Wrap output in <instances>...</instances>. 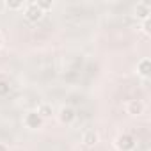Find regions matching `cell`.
<instances>
[{
	"label": "cell",
	"mask_w": 151,
	"mask_h": 151,
	"mask_svg": "<svg viewBox=\"0 0 151 151\" xmlns=\"http://www.w3.org/2000/svg\"><path fill=\"white\" fill-rule=\"evenodd\" d=\"M135 146H137V142H135V137L132 133H121L116 139V147L119 151H133Z\"/></svg>",
	"instance_id": "1"
},
{
	"label": "cell",
	"mask_w": 151,
	"mask_h": 151,
	"mask_svg": "<svg viewBox=\"0 0 151 151\" xmlns=\"http://www.w3.org/2000/svg\"><path fill=\"white\" fill-rule=\"evenodd\" d=\"M43 123H45V119L37 114V110H29V112H25V116H23V124H25L29 130H37V128L43 126Z\"/></svg>",
	"instance_id": "2"
},
{
	"label": "cell",
	"mask_w": 151,
	"mask_h": 151,
	"mask_svg": "<svg viewBox=\"0 0 151 151\" xmlns=\"http://www.w3.org/2000/svg\"><path fill=\"white\" fill-rule=\"evenodd\" d=\"M23 14H25V20H27V22L36 23V22H39V20L43 18V14H45V13L37 7V4H36V2H29V4H25Z\"/></svg>",
	"instance_id": "3"
},
{
	"label": "cell",
	"mask_w": 151,
	"mask_h": 151,
	"mask_svg": "<svg viewBox=\"0 0 151 151\" xmlns=\"http://www.w3.org/2000/svg\"><path fill=\"white\" fill-rule=\"evenodd\" d=\"M57 116H59V121H60L62 124H73L75 119H77V112H75V109L69 107V105L60 107V110H59Z\"/></svg>",
	"instance_id": "4"
},
{
	"label": "cell",
	"mask_w": 151,
	"mask_h": 151,
	"mask_svg": "<svg viewBox=\"0 0 151 151\" xmlns=\"http://www.w3.org/2000/svg\"><path fill=\"white\" fill-rule=\"evenodd\" d=\"M133 14L137 16V20L144 22V20H149L151 18V6L147 2H139L135 7H133Z\"/></svg>",
	"instance_id": "5"
},
{
	"label": "cell",
	"mask_w": 151,
	"mask_h": 151,
	"mask_svg": "<svg viewBox=\"0 0 151 151\" xmlns=\"http://www.w3.org/2000/svg\"><path fill=\"white\" fill-rule=\"evenodd\" d=\"M144 109H146V105H144V101L142 100H130L128 103H126V114H130V116H142L144 114Z\"/></svg>",
	"instance_id": "6"
},
{
	"label": "cell",
	"mask_w": 151,
	"mask_h": 151,
	"mask_svg": "<svg viewBox=\"0 0 151 151\" xmlns=\"http://www.w3.org/2000/svg\"><path fill=\"white\" fill-rule=\"evenodd\" d=\"M100 142V133L96 132V130H86L84 133H82V144L84 146H87V147H93V146H96Z\"/></svg>",
	"instance_id": "7"
},
{
	"label": "cell",
	"mask_w": 151,
	"mask_h": 151,
	"mask_svg": "<svg viewBox=\"0 0 151 151\" xmlns=\"http://www.w3.org/2000/svg\"><path fill=\"white\" fill-rule=\"evenodd\" d=\"M137 75L147 78L151 75V59L149 57H142L139 62H137Z\"/></svg>",
	"instance_id": "8"
},
{
	"label": "cell",
	"mask_w": 151,
	"mask_h": 151,
	"mask_svg": "<svg viewBox=\"0 0 151 151\" xmlns=\"http://www.w3.org/2000/svg\"><path fill=\"white\" fill-rule=\"evenodd\" d=\"M37 114H39L43 119H48V117H52V114H53V109H52V105H50V103H43V105H39V109H37Z\"/></svg>",
	"instance_id": "9"
},
{
	"label": "cell",
	"mask_w": 151,
	"mask_h": 151,
	"mask_svg": "<svg viewBox=\"0 0 151 151\" xmlns=\"http://www.w3.org/2000/svg\"><path fill=\"white\" fill-rule=\"evenodd\" d=\"M6 7H7V9H13V11H16V9H25V2H23V0H7V2H6Z\"/></svg>",
	"instance_id": "10"
},
{
	"label": "cell",
	"mask_w": 151,
	"mask_h": 151,
	"mask_svg": "<svg viewBox=\"0 0 151 151\" xmlns=\"http://www.w3.org/2000/svg\"><path fill=\"white\" fill-rule=\"evenodd\" d=\"M9 93H11V86H9V82H6V80H0V98L7 96Z\"/></svg>",
	"instance_id": "11"
},
{
	"label": "cell",
	"mask_w": 151,
	"mask_h": 151,
	"mask_svg": "<svg viewBox=\"0 0 151 151\" xmlns=\"http://www.w3.org/2000/svg\"><path fill=\"white\" fill-rule=\"evenodd\" d=\"M36 4H37V7H39V9H41L43 13L53 7V2H50V0H37V2H36Z\"/></svg>",
	"instance_id": "12"
},
{
	"label": "cell",
	"mask_w": 151,
	"mask_h": 151,
	"mask_svg": "<svg viewBox=\"0 0 151 151\" xmlns=\"http://www.w3.org/2000/svg\"><path fill=\"white\" fill-rule=\"evenodd\" d=\"M142 30H144V34H147V36L151 34V18L142 22Z\"/></svg>",
	"instance_id": "13"
},
{
	"label": "cell",
	"mask_w": 151,
	"mask_h": 151,
	"mask_svg": "<svg viewBox=\"0 0 151 151\" xmlns=\"http://www.w3.org/2000/svg\"><path fill=\"white\" fill-rule=\"evenodd\" d=\"M0 151H9V147H7L6 144H2V142H0Z\"/></svg>",
	"instance_id": "14"
},
{
	"label": "cell",
	"mask_w": 151,
	"mask_h": 151,
	"mask_svg": "<svg viewBox=\"0 0 151 151\" xmlns=\"http://www.w3.org/2000/svg\"><path fill=\"white\" fill-rule=\"evenodd\" d=\"M2 43H4V37H2V32H0V46H2Z\"/></svg>",
	"instance_id": "15"
}]
</instances>
